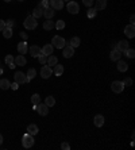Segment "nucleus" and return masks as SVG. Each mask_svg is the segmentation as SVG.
I'll list each match as a JSON object with an SVG mask.
<instances>
[{"label": "nucleus", "instance_id": "nucleus-27", "mask_svg": "<svg viewBox=\"0 0 135 150\" xmlns=\"http://www.w3.org/2000/svg\"><path fill=\"white\" fill-rule=\"evenodd\" d=\"M53 73L55 76H62V73H63V66L62 65H54V69H53Z\"/></svg>", "mask_w": 135, "mask_h": 150}, {"label": "nucleus", "instance_id": "nucleus-1", "mask_svg": "<svg viewBox=\"0 0 135 150\" xmlns=\"http://www.w3.org/2000/svg\"><path fill=\"white\" fill-rule=\"evenodd\" d=\"M34 143H35V139H34V135H31V134H24L22 138V145L23 147H26V149H30V147H32L34 146Z\"/></svg>", "mask_w": 135, "mask_h": 150}, {"label": "nucleus", "instance_id": "nucleus-49", "mask_svg": "<svg viewBox=\"0 0 135 150\" xmlns=\"http://www.w3.org/2000/svg\"><path fill=\"white\" fill-rule=\"evenodd\" d=\"M1 73H3V69H1V68H0V75H1Z\"/></svg>", "mask_w": 135, "mask_h": 150}, {"label": "nucleus", "instance_id": "nucleus-37", "mask_svg": "<svg viewBox=\"0 0 135 150\" xmlns=\"http://www.w3.org/2000/svg\"><path fill=\"white\" fill-rule=\"evenodd\" d=\"M38 7H39V8H42V10L47 8V7H49V0H42L39 4H38Z\"/></svg>", "mask_w": 135, "mask_h": 150}, {"label": "nucleus", "instance_id": "nucleus-5", "mask_svg": "<svg viewBox=\"0 0 135 150\" xmlns=\"http://www.w3.org/2000/svg\"><path fill=\"white\" fill-rule=\"evenodd\" d=\"M68 11L70 14H73V15H76V14H78V11H80V5L77 4L76 1H68V5H66Z\"/></svg>", "mask_w": 135, "mask_h": 150}, {"label": "nucleus", "instance_id": "nucleus-50", "mask_svg": "<svg viewBox=\"0 0 135 150\" xmlns=\"http://www.w3.org/2000/svg\"><path fill=\"white\" fill-rule=\"evenodd\" d=\"M4 1H7V3H9V1H11V0H4Z\"/></svg>", "mask_w": 135, "mask_h": 150}, {"label": "nucleus", "instance_id": "nucleus-14", "mask_svg": "<svg viewBox=\"0 0 135 150\" xmlns=\"http://www.w3.org/2000/svg\"><path fill=\"white\" fill-rule=\"evenodd\" d=\"M53 50H54L53 45L47 43V45H45V46L42 48V54H43V56H46V57H49V56H51V54H53Z\"/></svg>", "mask_w": 135, "mask_h": 150}, {"label": "nucleus", "instance_id": "nucleus-42", "mask_svg": "<svg viewBox=\"0 0 135 150\" xmlns=\"http://www.w3.org/2000/svg\"><path fill=\"white\" fill-rule=\"evenodd\" d=\"M14 23H15V22H14L12 19H9L8 22H5V27H9V29H12V26H14Z\"/></svg>", "mask_w": 135, "mask_h": 150}, {"label": "nucleus", "instance_id": "nucleus-7", "mask_svg": "<svg viewBox=\"0 0 135 150\" xmlns=\"http://www.w3.org/2000/svg\"><path fill=\"white\" fill-rule=\"evenodd\" d=\"M14 79H15V83H18L19 85L26 84L27 83V77H26V75H24L23 72H16V73L14 75Z\"/></svg>", "mask_w": 135, "mask_h": 150}, {"label": "nucleus", "instance_id": "nucleus-13", "mask_svg": "<svg viewBox=\"0 0 135 150\" xmlns=\"http://www.w3.org/2000/svg\"><path fill=\"white\" fill-rule=\"evenodd\" d=\"M104 122H105V119H104L103 115H96V116L93 118V124L96 126V127H103Z\"/></svg>", "mask_w": 135, "mask_h": 150}, {"label": "nucleus", "instance_id": "nucleus-19", "mask_svg": "<svg viewBox=\"0 0 135 150\" xmlns=\"http://www.w3.org/2000/svg\"><path fill=\"white\" fill-rule=\"evenodd\" d=\"M105 7H107V0H96V5H95L96 11H101Z\"/></svg>", "mask_w": 135, "mask_h": 150}, {"label": "nucleus", "instance_id": "nucleus-39", "mask_svg": "<svg viewBox=\"0 0 135 150\" xmlns=\"http://www.w3.org/2000/svg\"><path fill=\"white\" fill-rule=\"evenodd\" d=\"M5 64H7V65H9V64H14V57L11 56V54L5 56Z\"/></svg>", "mask_w": 135, "mask_h": 150}, {"label": "nucleus", "instance_id": "nucleus-35", "mask_svg": "<svg viewBox=\"0 0 135 150\" xmlns=\"http://www.w3.org/2000/svg\"><path fill=\"white\" fill-rule=\"evenodd\" d=\"M36 58H38V61H39V64H41V65H45V64H46V61H47V57H46V56H43V54H42V53H41V54H39V56H38V57H36Z\"/></svg>", "mask_w": 135, "mask_h": 150}, {"label": "nucleus", "instance_id": "nucleus-32", "mask_svg": "<svg viewBox=\"0 0 135 150\" xmlns=\"http://www.w3.org/2000/svg\"><path fill=\"white\" fill-rule=\"evenodd\" d=\"M3 37H4V38H7V39H8V38H11V37H12V29L5 27L4 30H3Z\"/></svg>", "mask_w": 135, "mask_h": 150}, {"label": "nucleus", "instance_id": "nucleus-2", "mask_svg": "<svg viewBox=\"0 0 135 150\" xmlns=\"http://www.w3.org/2000/svg\"><path fill=\"white\" fill-rule=\"evenodd\" d=\"M24 27H26L27 30H35L36 26H38V22H36V19L32 16V15H28L26 19H24V22H23Z\"/></svg>", "mask_w": 135, "mask_h": 150}, {"label": "nucleus", "instance_id": "nucleus-8", "mask_svg": "<svg viewBox=\"0 0 135 150\" xmlns=\"http://www.w3.org/2000/svg\"><path fill=\"white\" fill-rule=\"evenodd\" d=\"M111 89H112L115 93H120V92H123L124 85H123V83H122V81L116 80V81H113L112 84H111Z\"/></svg>", "mask_w": 135, "mask_h": 150}, {"label": "nucleus", "instance_id": "nucleus-47", "mask_svg": "<svg viewBox=\"0 0 135 150\" xmlns=\"http://www.w3.org/2000/svg\"><path fill=\"white\" fill-rule=\"evenodd\" d=\"M1 143H3V135L0 134V146H1Z\"/></svg>", "mask_w": 135, "mask_h": 150}, {"label": "nucleus", "instance_id": "nucleus-40", "mask_svg": "<svg viewBox=\"0 0 135 150\" xmlns=\"http://www.w3.org/2000/svg\"><path fill=\"white\" fill-rule=\"evenodd\" d=\"M82 3H84L85 7H92L95 3V0H82Z\"/></svg>", "mask_w": 135, "mask_h": 150}, {"label": "nucleus", "instance_id": "nucleus-3", "mask_svg": "<svg viewBox=\"0 0 135 150\" xmlns=\"http://www.w3.org/2000/svg\"><path fill=\"white\" fill-rule=\"evenodd\" d=\"M51 45H53L54 48H57V49H63L65 46H66V41L63 39L62 37L54 35L53 37V41H51Z\"/></svg>", "mask_w": 135, "mask_h": 150}, {"label": "nucleus", "instance_id": "nucleus-48", "mask_svg": "<svg viewBox=\"0 0 135 150\" xmlns=\"http://www.w3.org/2000/svg\"><path fill=\"white\" fill-rule=\"evenodd\" d=\"M15 66H16V65H15V64H9V68H11V69H14Z\"/></svg>", "mask_w": 135, "mask_h": 150}, {"label": "nucleus", "instance_id": "nucleus-29", "mask_svg": "<svg viewBox=\"0 0 135 150\" xmlns=\"http://www.w3.org/2000/svg\"><path fill=\"white\" fill-rule=\"evenodd\" d=\"M32 16H34L35 19L41 18V16H43V10L39 8V7H36V8L32 11Z\"/></svg>", "mask_w": 135, "mask_h": 150}, {"label": "nucleus", "instance_id": "nucleus-17", "mask_svg": "<svg viewBox=\"0 0 135 150\" xmlns=\"http://www.w3.org/2000/svg\"><path fill=\"white\" fill-rule=\"evenodd\" d=\"M26 58H24V56L23 54H19L16 58H14V64L15 65H19V66H24L26 65Z\"/></svg>", "mask_w": 135, "mask_h": 150}, {"label": "nucleus", "instance_id": "nucleus-26", "mask_svg": "<svg viewBox=\"0 0 135 150\" xmlns=\"http://www.w3.org/2000/svg\"><path fill=\"white\" fill-rule=\"evenodd\" d=\"M35 76H36V71L34 69V68H30V69H28V72H27V75H26V77H27V83H28V81H31V80L34 79Z\"/></svg>", "mask_w": 135, "mask_h": 150}, {"label": "nucleus", "instance_id": "nucleus-4", "mask_svg": "<svg viewBox=\"0 0 135 150\" xmlns=\"http://www.w3.org/2000/svg\"><path fill=\"white\" fill-rule=\"evenodd\" d=\"M32 107H34L32 110L38 111V114H39L41 116H46V115L49 114V107L46 106V104H42V103H39L38 106H32Z\"/></svg>", "mask_w": 135, "mask_h": 150}, {"label": "nucleus", "instance_id": "nucleus-30", "mask_svg": "<svg viewBox=\"0 0 135 150\" xmlns=\"http://www.w3.org/2000/svg\"><path fill=\"white\" fill-rule=\"evenodd\" d=\"M39 103H41V96L38 95V93H34V95L31 96V104L32 106H38Z\"/></svg>", "mask_w": 135, "mask_h": 150}, {"label": "nucleus", "instance_id": "nucleus-6", "mask_svg": "<svg viewBox=\"0 0 135 150\" xmlns=\"http://www.w3.org/2000/svg\"><path fill=\"white\" fill-rule=\"evenodd\" d=\"M51 73H53L51 66L43 65L41 68V76H42V79H49V77H51Z\"/></svg>", "mask_w": 135, "mask_h": 150}, {"label": "nucleus", "instance_id": "nucleus-10", "mask_svg": "<svg viewBox=\"0 0 135 150\" xmlns=\"http://www.w3.org/2000/svg\"><path fill=\"white\" fill-rule=\"evenodd\" d=\"M130 48V43H128V41H126V39H123V41H119L117 42V45H116V49L119 50V52H126L127 49Z\"/></svg>", "mask_w": 135, "mask_h": 150}, {"label": "nucleus", "instance_id": "nucleus-41", "mask_svg": "<svg viewBox=\"0 0 135 150\" xmlns=\"http://www.w3.org/2000/svg\"><path fill=\"white\" fill-rule=\"evenodd\" d=\"M61 149L62 150H69L70 149V145H69L68 142H62V143H61Z\"/></svg>", "mask_w": 135, "mask_h": 150}, {"label": "nucleus", "instance_id": "nucleus-36", "mask_svg": "<svg viewBox=\"0 0 135 150\" xmlns=\"http://www.w3.org/2000/svg\"><path fill=\"white\" fill-rule=\"evenodd\" d=\"M55 29H57V30H63V29H65V22H63V20L55 22Z\"/></svg>", "mask_w": 135, "mask_h": 150}, {"label": "nucleus", "instance_id": "nucleus-24", "mask_svg": "<svg viewBox=\"0 0 135 150\" xmlns=\"http://www.w3.org/2000/svg\"><path fill=\"white\" fill-rule=\"evenodd\" d=\"M46 64H47L49 66L57 65V64H58V58L55 57V56H53V54H51V56H49V57H47V61H46Z\"/></svg>", "mask_w": 135, "mask_h": 150}, {"label": "nucleus", "instance_id": "nucleus-15", "mask_svg": "<svg viewBox=\"0 0 135 150\" xmlns=\"http://www.w3.org/2000/svg\"><path fill=\"white\" fill-rule=\"evenodd\" d=\"M62 54H63V57H65V58L73 57V54H74V48H72L70 45H69V46H65V48H63Z\"/></svg>", "mask_w": 135, "mask_h": 150}, {"label": "nucleus", "instance_id": "nucleus-43", "mask_svg": "<svg viewBox=\"0 0 135 150\" xmlns=\"http://www.w3.org/2000/svg\"><path fill=\"white\" fill-rule=\"evenodd\" d=\"M5 29V22L3 19H0V31H3Z\"/></svg>", "mask_w": 135, "mask_h": 150}, {"label": "nucleus", "instance_id": "nucleus-31", "mask_svg": "<svg viewBox=\"0 0 135 150\" xmlns=\"http://www.w3.org/2000/svg\"><path fill=\"white\" fill-rule=\"evenodd\" d=\"M45 104L49 107V108L50 107H53L54 104H55V99H54L53 96H47L46 97V100H45Z\"/></svg>", "mask_w": 135, "mask_h": 150}, {"label": "nucleus", "instance_id": "nucleus-45", "mask_svg": "<svg viewBox=\"0 0 135 150\" xmlns=\"http://www.w3.org/2000/svg\"><path fill=\"white\" fill-rule=\"evenodd\" d=\"M134 20H135V16H134V15H131V16H130V22H131L130 24H134V23H135Z\"/></svg>", "mask_w": 135, "mask_h": 150}, {"label": "nucleus", "instance_id": "nucleus-21", "mask_svg": "<svg viewBox=\"0 0 135 150\" xmlns=\"http://www.w3.org/2000/svg\"><path fill=\"white\" fill-rule=\"evenodd\" d=\"M54 14H55V12H54V10L50 8V7H47V8L43 10V16H45L46 19H53Z\"/></svg>", "mask_w": 135, "mask_h": 150}, {"label": "nucleus", "instance_id": "nucleus-38", "mask_svg": "<svg viewBox=\"0 0 135 150\" xmlns=\"http://www.w3.org/2000/svg\"><path fill=\"white\" fill-rule=\"evenodd\" d=\"M122 83H123V85H124V87H131V85H132V79H130V77H128V79H126L124 81H122Z\"/></svg>", "mask_w": 135, "mask_h": 150}, {"label": "nucleus", "instance_id": "nucleus-51", "mask_svg": "<svg viewBox=\"0 0 135 150\" xmlns=\"http://www.w3.org/2000/svg\"><path fill=\"white\" fill-rule=\"evenodd\" d=\"M62 1H70V0H62Z\"/></svg>", "mask_w": 135, "mask_h": 150}, {"label": "nucleus", "instance_id": "nucleus-12", "mask_svg": "<svg viewBox=\"0 0 135 150\" xmlns=\"http://www.w3.org/2000/svg\"><path fill=\"white\" fill-rule=\"evenodd\" d=\"M30 56L31 57H38L41 53H42V49L39 48V46H36V45H32V46H30Z\"/></svg>", "mask_w": 135, "mask_h": 150}, {"label": "nucleus", "instance_id": "nucleus-52", "mask_svg": "<svg viewBox=\"0 0 135 150\" xmlns=\"http://www.w3.org/2000/svg\"><path fill=\"white\" fill-rule=\"evenodd\" d=\"M18 1H24V0H18Z\"/></svg>", "mask_w": 135, "mask_h": 150}, {"label": "nucleus", "instance_id": "nucleus-23", "mask_svg": "<svg viewBox=\"0 0 135 150\" xmlns=\"http://www.w3.org/2000/svg\"><path fill=\"white\" fill-rule=\"evenodd\" d=\"M127 69H128L127 62L119 60V61H117V71H119V72H127Z\"/></svg>", "mask_w": 135, "mask_h": 150}, {"label": "nucleus", "instance_id": "nucleus-25", "mask_svg": "<svg viewBox=\"0 0 135 150\" xmlns=\"http://www.w3.org/2000/svg\"><path fill=\"white\" fill-rule=\"evenodd\" d=\"M9 87H11V83L8 81V79H1L0 80V88L3 89V91L8 89Z\"/></svg>", "mask_w": 135, "mask_h": 150}, {"label": "nucleus", "instance_id": "nucleus-11", "mask_svg": "<svg viewBox=\"0 0 135 150\" xmlns=\"http://www.w3.org/2000/svg\"><path fill=\"white\" fill-rule=\"evenodd\" d=\"M124 34H126L127 38H134V37H135V27H134V24H128V26L124 27Z\"/></svg>", "mask_w": 135, "mask_h": 150}, {"label": "nucleus", "instance_id": "nucleus-34", "mask_svg": "<svg viewBox=\"0 0 135 150\" xmlns=\"http://www.w3.org/2000/svg\"><path fill=\"white\" fill-rule=\"evenodd\" d=\"M96 14H97V11H96L95 8H89L88 10V12H86V16H88L89 19H92V18L96 16Z\"/></svg>", "mask_w": 135, "mask_h": 150}, {"label": "nucleus", "instance_id": "nucleus-16", "mask_svg": "<svg viewBox=\"0 0 135 150\" xmlns=\"http://www.w3.org/2000/svg\"><path fill=\"white\" fill-rule=\"evenodd\" d=\"M18 52L20 54H27V52H28V46H27L26 41H23V42H19L18 43Z\"/></svg>", "mask_w": 135, "mask_h": 150}, {"label": "nucleus", "instance_id": "nucleus-9", "mask_svg": "<svg viewBox=\"0 0 135 150\" xmlns=\"http://www.w3.org/2000/svg\"><path fill=\"white\" fill-rule=\"evenodd\" d=\"M49 7L53 10H62L63 1L62 0H49Z\"/></svg>", "mask_w": 135, "mask_h": 150}, {"label": "nucleus", "instance_id": "nucleus-18", "mask_svg": "<svg viewBox=\"0 0 135 150\" xmlns=\"http://www.w3.org/2000/svg\"><path fill=\"white\" fill-rule=\"evenodd\" d=\"M109 58L112 61H119L122 58V52H119L117 49H113L112 52H111V54H109Z\"/></svg>", "mask_w": 135, "mask_h": 150}, {"label": "nucleus", "instance_id": "nucleus-44", "mask_svg": "<svg viewBox=\"0 0 135 150\" xmlns=\"http://www.w3.org/2000/svg\"><path fill=\"white\" fill-rule=\"evenodd\" d=\"M9 88H12L14 91H16V89L19 88V84H18V83H14V84H11V87H9Z\"/></svg>", "mask_w": 135, "mask_h": 150}, {"label": "nucleus", "instance_id": "nucleus-46", "mask_svg": "<svg viewBox=\"0 0 135 150\" xmlns=\"http://www.w3.org/2000/svg\"><path fill=\"white\" fill-rule=\"evenodd\" d=\"M20 37H22V38H23L24 41L27 39V34H26V33H20Z\"/></svg>", "mask_w": 135, "mask_h": 150}, {"label": "nucleus", "instance_id": "nucleus-28", "mask_svg": "<svg viewBox=\"0 0 135 150\" xmlns=\"http://www.w3.org/2000/svg\"><path fill=\"white\" fill-rule=\"evenodd\" d=\"M69 43H70V46H72V48H78V46H80V43H81V39L78 38V37H73Z\"/></svg>", "mask_w": 135, "mask_h": 150}, {"label": "nucleus", "instance_id": "nucleus-20", "mask_svg": "<svg viewBox=\"0 0 135 150\" xmlns=\"http://www.w3.org/2000/svg\"><path fill=\"white\" fill-rule=\"evenodd\" d=\"M38 126L36 124H34V123H31V124H28L27 126V132L28 134H31V135H35V134H38Z\"/></svg>", "mask_w": 135, "mask_h": 150}, {"label": "nucleus", "instance_id": "nucleus-33", "mask_svg": "<svg viewBox=\"0 0 135 150\" xmlns=\"http://www.w3.org/2000/svg\"><path fill=\"white\" fill-rule=\"evenodd\" d=\"M123 53H124V56L128 57V58H134L135 57V50L134 49H131V48H128L126 52H123Z\"/></svg>", "mask_w": 135, "mask_h": 150}, {"label": "nucleus", "instance_id": "nucleus-22", "mask_svg": "<svg viewBox=\"0 0 135 150\" xmlns=\"http://www.w3.org/2000/svg\"><path fill=\"white\" fill-rule=\"evenodd\" d=\"M54 27H55V23L51 22V19H46V22H43V29L47 31L53 30Z\"/></svg>", "mask_w": 135, "mask_h": 150}]
</instances>
